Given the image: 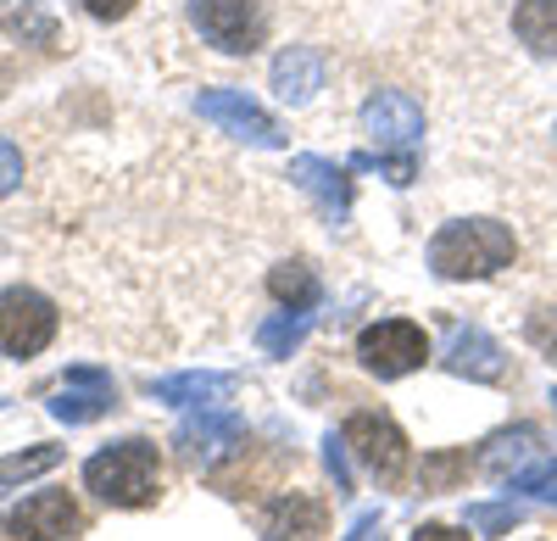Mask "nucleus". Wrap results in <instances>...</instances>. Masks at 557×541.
<instances>
[{"label": "nucleus", "mask_w": 557, "mask_h": 541, "mask_svg": "<svg viewBox=\"0 0 557 541\" xmlns=\"http://www.w3.org/2000/svg\"><path fill=\"white\" fill-rule=\"evenodd\" d=\"M519 241L496 218H451L430 235V274L435 280H491L513 268Z\"/></svg>", "instance_id": "f257e3e1"}, {"label": "nucleus", "mask_w": 557, "mask_h": 541, "mask_svg": "<svg viewBox=\"0 0 557 541\" xmlns=\"http://www.w3.org/2000/svg\"><path fill=\"white\" fill-rule=\"evenodd\" d=\"M84 485L96 491L101 503H112V508H146V503H157V491H162L157 441L128 435V441L101 446V453L84 464Z\"/></svg>", "instance_id": "f03ea898"}, {"label": "nucleus", "mask_w": 557, "mask_h": 541, "mask_svg": "<svg viewBox=\"0 0 557 541\" xmlns=\"http://www.w3.org/2000/svg\"><path fill=\"white\" fill-rule=\"evenodd\" d=\"M424 357H430V335L412 319H380L357 335V364L380 380H401L412 369H424Z\"/></svg>", "instance_id": "7ed1b4c3"}, {"label": "nucleus", "mask_w": 557, "mask_h": 541, "mask_svg": "<svg viewBox=\"0 0 557 541\" xmlns=\"http://www.w3.org/2000/svg\"><path fill=\"white\" fill-rule=\"evenodd\" d=\"M57 324H62L57 307L39 291H28V285L0 291V357H39L57 341Z\"/></svg>", "instance_id": "20e7f679"}, {"label": "nucleus", "mask_w": 557, "mask_h": 541, "mask_svg": "<svg viewBox=\"0 0 557 541\" xmlns=\"http://www.w3.org/2000/svg\"><path fill=\"white\" fill-rule=\"evenodd\" d=\"M190 23L223 57H251L268 34V17L257 0H190Z\"/></svg>", "instance_id": "39448f33"}, {"label": "nucleus", "mask_w": 557, "mask_h": 541, "mask_svg": "<svg viewBox=\"0 0 557 541\" xmlns=\"http://www.w3.org/2000/svg\"><path fill=\"white\" fill-rule=\"evenodd\" d=\"M196 112L207 118V123H218L223 134H235V140H246V146H262V151H278L285 146V128H278V118L262 107V101H251L246 89H201L196 96Z\"/></svg>", "instance_id": "423d86ee"}, {"label": "nucleus", "mask_w": 557, "mask_h": 541, "mask_svg": "<svg viewBox=\"0 0 557 541\" xmlns=\"http://www.w3.org/2000/svg\"><path fill=\"white\" fill-rule=\"evenodd\" d=\"M341 441H346V453L374 480H401V469H407V435H401V425L391 414H368V408L351 414Z\"/></svg>", "instance_id": "0eeeda50"}, {"label": "nucleus", "mask_w": 557, "mask_h": 541, "mask_svg": "<svg viewBox=\"0 0 557 541\" xmlns=\"http://www.w3.org/2000/svg\"><path fill=\"white\" fill-rule=\"evenodd\" d=\"M362 134L385 157H412V146L424 140V107H418L407 89H374V96L362 101Z\"/></svg>", "instance_id": "6e6552de"}, {"label": "nucleus", "mask_w": 557, "mask_h": 541, "mask_svg": "<svg viewBox=\"0 0 557 541\" xmlns=\"http://www.w3.org/2000/svg\"><path fill=\"white\" fill-rule=\"evenodd\" d=\"M173 446H178V458L190 464V469L212 475L218 464H228L246 446V425L235 414H223V408H196V419L178 425Z\"/></svg>", "instance_id": "1a4fd4ad"}, {"label": "nucleus", "mask_w": 557, "mask_h": 541, "mask_svg": "<svg viewBox=\"0 0 557 541\" xmlns=\"http://www.w3.org/2000/svg\"><path fill=\"white\" fill-rule=\"evenodd\" d=\"M45 408H51V419H62V425H96V419H107L117 408V385H112L107 369L78 364V369H67L57 380V391H51Z\"/></svg>", "instance_id": "9d476101"}, {"label": "nucleus", "mask_w": 557, "mask_h": 541, "mask_svg": "<svg viewBox=\"0 0 557 541\" xmlns=\"http://www.w3.org/2000/svg\"><path fill=\"white\" fill-rule=\"evenodd\" d=\"M0 525H7V536H17V541H67V536L84 530V514H78V503L67 497V491H34L28 503L7 508Z\"/></svg>", "instance_id": "9b49d317"}, {"label": "nucleus", "mask_w": 557, "mask_h": 541, "mask_svg": "<svg viewBox=\"0 0 557 541\" xmlns=\"http://www.w3.org/2000/svg\"><path fill=\"white\" fill-rule=\"evenodd\" d=\"M441 364H446L457 380L496 385V380L507 374V352H502V341H491L485 330H474V324H457V330H451V346H446Z\"/></svg>", "instance_id": "f8f14e48"}, {"label": "nucleus", "mask_w": 557, "mask_h": 541, "mask_svg": "<svg viewBox=\"0 0 557 541\" xmlns=\"http://www.w3.org/2000/svg\"><path fill=\"white\" fill-rule=\"evenodd\" d=\"M235 374H218V369H184V374H168V380H151V396L168 402V408H223L235 396Z\"/></svg>", "instance_id": "ddd939ff"}, {"label": "nucleus", "mask_w": 557, "mask_h": 541, "mask_svg": "<svg viewBox=\"0 0 557 541\" xmlns=\"http://www.w3.org/2000/svg\"><path fill=\"white\" fill-rule=\"evenodd\" d=\"M290 179H296V190H307L318 201V212L330 218V223H346L351 218V179H346V168L323 162V157H296L290 162Z\"/></svg>", "instance_id": "4468645a"}, {"label": "nucleus", "mask_w": 557, "mask_h": 541, "mask_svg": "<svg viewBox=\"0 0 557 541\" xmlns=\"http://www.w3.org/2000/svg\"><path fill=\"white\" fill-rule=\"evenodd\" d=\"M323 530H330V508L318 497H301V491L268 503V514H262V536H273V541H318Z\"/></svg>", "instance_id": "2eb2a0df"}, {"label": "nucleus", "mask_w": 557, "mask_h": 541, "mask_svg": "<svg viewBox=\"0 0 557 541\" xmlns=\"http://www.w3.org/2000/svg\"><path fill=\"white\" fill-rule=\"evenodd\" d=\"M323 89V57L312 45H290V51L273 57V96L285 107H307Z\"/></svg>", "instance_id": "dca6fc26"}, {"label": "nucleus", "mask_w": 557, "mask_h": 541, "mask_svg": "<svg viewBox=\"0 0 557 541\" xmlns=\"http://www.w3.org/2000/svg\"><path fill=\"white\" fill-rule=\"evenodd\" d=\"M535 453H541V435H535V425H513V430H496V435L485 441L480 469H485V475H496V480H513V475H519Z\"/></svg>", "instance_id": "f3484780"}, {"label": "nucleus", "mask_w": 557, "mask_h": 541, "mask_svg": "<svg viewBox=\"0 0 557 541\" xmlns=\"http://www.w3.org/2000/svg\"><path fill=\"white\" fill-rule=\"evenodd\" d=\"M268 291H273V302L278 307H301V312H312L318 307V274H312V262H278L273 274H268Z\"/></svg>", "instance_id": "a211bd4d"}, {"label": "nucleus", "mask_w": 557, "mask_h": 541, "mask_svg": "<svg viewBox=\"0 0 557 541\" xmlns=\"http://www.w3.org/2000/svg\"><path fill=\"white\" fill-rule=\"evenodd\" d=\"M307 330H312V312H301V307H278L273 319L257 330V346H262L268 357H296L301 341H307Z\"/></svg>", "instance_id": "6ab92c4d"}, {"label": "nucleus", "mask_w": 557, "mask_h": 541, "mask_svg": "<svg viewBox=\"0 0 557 541\" xmlns=\"http://www.w3.org/2000/svg\"><path fill=\"white\" fill-rule=\"evenodd\" d=\"M513 34L535 57H557V0H524L513 12Z\"/></svg>", "instance_id": "aec40b11"}, {"label": "nucleus", "mask_w": 557, "mask_h": 541, "mask_svg": "<svg viewBox=\"0 0 557 541\" xmlns=\"http://www.w3.org/2000/svg\"><path fill=\"white\" fill-rule=\"evenodd\" d=\"M62 464V446H28V453H12V458H0V491H12L45 469H57Z\"/></svg>", "instance_id": "412c9836"}, {"label": "nucleus", "mask_w": 557, "mask_h": 541, "mask_svg": "<svg viewBox=\"0 0 557 541\" xmlns=\"http://www.w3.org/2000/svg\"><path fill=\"white\" fill-rule=\"evenodd\" d=\"M462 475H469V453H462V446H446V453H424L418 485H424V491H451Z\"/></svg>", "instance_id": "4be33fe9"}, {"label": "nucleus", "mask_w": 557, "mask_h": 541, "mask_svg": "<svg viewBox=\"0 0 557 541\" xmlns=\"http://www.w3.org/2000/svg\"><path fill=\"white\" fill-rule=\"evenodd\" d=\"M513 525H524L519 503H469V530H480V536H507Z\"/></svg>", "instance_id": "5701e85b"}, {"label": "nucleus", "mask_w": 557, "mask_h": 541, "mask_svg": "<svg viewBox=\"0 0 557 541\" xmlns=\"http://www.w3.org/2000/svg\"><path fill=\"white\" fill-rule=\"evenodd\" d=\"M524 341H530L535 352H546L552 364H557V307H535V312H530V324H524Z\"/></svg>", "instance_id": "b1692460"}, {"label": "nucleus", "mask_w": 557, "mask_h": 541, "mask_svg": "<svg viewBox=\"0 0 557 541\" xmlns=\"http://www.w3.org/2000/svg\"><path fill=\"white\" fill-rule=\"evenodd\" d=\"M513 491H530L535 503H552V508H557V464H541V469H519V475H513Z\"/></svg>", "instance_id": "393cba45"}, {"label": "nucleus", "mask_w": 557, "mask_h": 541, "mask_svg": "<svg viewBox=\"0 0 557 541\" xmlns=\"http://www.w3.org/2000/svg\"><path fill=\"white\" fill-rule=\"evenodd\" d=\"M17 185H23V151L7 140V134H0V201H7Z\"/></svg>", "instance_id": "a878e982"}, {"label": "nucleus", "mask_w": 557, "mask_h": 541, "mask_svg": "<svg viewBox=\"0 0 557 541\" xmlns=\"http://www.w3.org/2000/svg\"><path fill=\"white\" fill-rule=\"evenodd\" d=\"M323 464H330V475H335V491L346 497V491H351V469H346V441H341V435H330V441H323Z\"/></svg>", "instance_id": "bb28decb"}, {"label": "nucleus", "mask_w": 557, "mask_h": 541, "mask_svg": "<svg viewBox=\"0 0 557 541\" xmlns=\"http://www.w3.org/2000/svg\"><path fill=\"white\" fill-rule=\"evenodd\" d=\"M78 7L96 17V23H117V17H128L134 12V0H78Z\"/></svg>", "instance_id": "cd10ccee"}, {"label": "nucleus", "mask_w": 557, "mask_h": 541, "mask_svg": "<svg viewBox=\"0 0 557 541\" xmlns=\"http://www.w3.org/2000/svg\"><path fill=\"white\" fill-rule=\"evenodd\" d=\"M412 541H469V536L451 530V525H418V530H412Z\"/></svg>", "instance_id": "c85d7f7f"}, {"label": "nucleus", "mask_w": 557, "mask_h": 541, "mask_svg": "<svg viewBox=\"0 0 557 541\" xmlns=\"http://www.w3.org/2000/svg\"><path fill=\"white\" fill-rule=\"evenodd\" d=\"M552 408H557V391H552Z\"/></svg>", "instance_id": "c756f323"}]
</instances>
